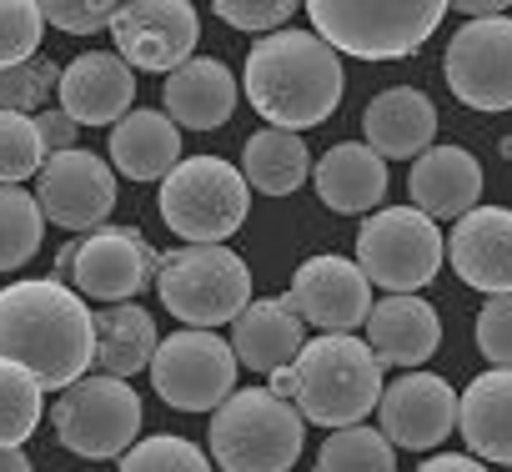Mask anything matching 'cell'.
<instances>
[{
  "label": "cell",
  "mask_w": 512,
  "mask_h": 472,
  "mask_svg": "<svg viewBox=\"0 0 512 472\" xmlns=\"http://www.w3.org/2000/svg\"><path fill=\"white\" fill-rule=\"evenodd\" d=\"M0 362H16L46 392L76 387L96 362V312L56 277L0 287Z\"/></svg>",
  "instance_id": "cell-1"
},
{
  "label": "cell",
  "mask_w": 512,
  "mask_h": 472,
  "mask_svg": "<svg viewBox=\"0 0 512 472\" xmlns=\"http://www.w3.org/2000/svg\"><path fill=\"white\" fill-rule=\"evenodd\" d=\"M241 86L267 126L302 136L342 106L347 71L317 31H277L246 51Z\"/></svg>",
  "instance_id": "cell-2"
},
{
  "label": "cell",
  "mask_w": 512,
  "mask_h": 472,
  "mask_svg": "<svg viewBox=\"0 0 512 472\" xmlns=\"http://www.w3.org/2000/svg\"><path fill=\"white\" fill-rule=\"evenodd\" d=\"M442 16H447L442 0H312L307 6L312 31L337 56L357 61L417 56L437 36Z\"/></svg>",
  "instance_id": "cell-3"
},
{
  "label": "cell",
  "mask_w": 512,
  "mask_h": 472,
  "mask_svg": "<svg viewBox=\"0 0 512 472\" xmlns=\"http://www.w3.org/2000/svg\"><path fill=\"white\" fill-rule=\"evenodd\" d=\"M307 442V417L267 387H236L211 412V457L221 472H292Z\"/></svg>",
  "instance_id": "cell-4"
},
{
  "label": "cell",
  "mask_w": 512,
  "mask_h": 472,
  "mask_svg": "<svg viewBox=\"0 0 512 472\" xmlns=\"http://www.w3.org/2000/svg\"><path fill=\"white\" fill-rule=\"evenodd\" d=\"M382 367L352 332H322L297 352V412L317 427H357L382 402Z\"/></svg>",
  "instance_id": "cell-5"
},
{
  "label": "cell",
  "mask_w": 512,
  "mask_h": 472,
  "mask_svg": "<svg viewBox=\"0 0 512 472\" xmlns=\"http://www.w3.org/2000/svg\"><path fill=\"white\" fill-rule=\"evenodd\" d=\"M156 206H161V221L186 247H226V236H236L246 226L251 186L221 156H186L161 181Z\"/></svg>",
  "instance_id": "cell-6"
},
{
  "label": "cell",
  "mask_w": 512,
  "mask_h": 472,
  "mask_svg": "<svg viewBox=\"0 0 512 472\" xmlns=\"http://www.w3.org/2000/svg\"><path fill=\"white\" fill-rule=\"evenodd\" d=\"M156 297L176 322L216 332L221 322H236L251 307V267L231 247H181L161 257Z\"/></svg>",
  "instance_id": "cell-7"
},
{
  "label": "cell",
  "mask_w": 512,
  "mask_h": 472,
  "mask_svg": "<svg viewBox=\"0 0 512 472\" xmlns=\"http://www.w3.org/2000/svg\"><path fill=\"white\" fill-rule=\"evenodd\" d=\"M447 257V236L417 206H382L357 231V267L387 297H417Z\"/></svg>",
  "instance_id": "cell-8"
},
{
  "label": "cell",
  "mask_w": 512,
  "mask_h": 472,
  "mask_svg": "<svg viewBox=\"0 0 512 472\" xmlns=\"http://www.w3.org/2000/svg\"><path fill=\"white\" fill-rule=\"evenodd\" d=\"M141 397L131 382L106 377V372H86L76 387H66L56 397V437L66 452L86 457V462H121L141 437Z\"/></svg>",
  "instance_id": "cell-9"
},
{
  "label": "cell",
  "mask_w": 512,
  "mask_h": 472,
  "mask_svg": "<svg viewBox=\"0 0 512 472\" xmlns=\"http://www.w3.org/2000/svg\"><path fill=\"white\" fill-rule=\"evenodd\" d=\"M156 267H161V252L136 226H101L56 257V282H66L86 302L121 307V302H136L146 282H156Z\"/></svg>",
  "instance_id": "cell-10"
},
{
  "label": "cell",
  "mask_w": 512,
  "mask_h": 472,
  "mask_svg": "<svg viewBox=\"0 0 512 472\" xmlns=\"http://www.w3.org/2000/svg\"><path fill=\"white\" fill-rule=\"evenodd\" d=\"M236 352L216 332H171L151 357V387L176 412H216L236 392Z\"/></svg>",
  "instance_id": "cell-11"
},
{
  "label": "cell",
  "mask_w": 512,
  "mask_h": 472,
  "mask_svg": "<svg viewBox=\"0 0 512 472\" xmlns=\"http://www.w3.org/2000/svg\"><path fill=\"white\" fill-rule=\"evenodd\" d=\"M447 91L472 111H512V16L467 21L442 51Z\"/></svg>",
  "instance_id": "cell-12"
},
{
  "label": "cell",
  "mask_w": 512,
  "mask_h": 472,
  "mask_svg": "<svg viewBox=\"0 0 512 472\" xmlns=\"http://www.w3.org/2000/svg\"><path fill=\"white\" fill-rule=\"evenodd\" d=\"M111 36H116V56L131 71L171 76L176 66L196 56L201 21H196V6H186V0H126V6H116Z\"/></svg>",
  "instance_id": "cell-13"
},
{
  "label": "cell",
  "mask_w": 512,
  "mask_h": 472,
  "mask_svg": "<svg viewBox=\"0 0 512 472\" xmlns=\"http://www.w3.org/2000/svg\"><path fill=\"white\" fill-rule=\"evenodd\" d=\"M36 201H41L46 221L91 236L116 211V171H111V161H101L86 146L56 151V156H46V166L36 176Z\"/></svg>",
  "instance_id": "cell-14"
},
{
  "label": "cell",
  "mask_w": 512,
  "mask_h": 472,
  "mask_svg": "<svg viewBox=\"0 0 512 472\" xmlns=\"http://www.w3.org/2000/svg\"><path fill=\"white\" fill-rule=\"evenodd\" d=\"M377 417H382L377 432L392 447L432 452L437 442H447V432H457V387L437 372H402L397 382L382 387Z\"/></svg>",
  "instance_id": "cell-15"
},
{
  "label": "cell",
  "mask_w": 512,
  "mask_h": 472,
  "mask_svg": "<svg viewBox=\"0 0 512 472\" xmlns=\"http://www.w3.org/2000/svg\"><path fill=\"white\" fill-rule=\"evenodd\" d=\"M287 302L297 307L302 322H312V327H322V332H352V327H367L372 282L362 277L357 262H347V257H337V252H322V257H307V262L292 272Z\"/></svg>",
  "instance_id": "cell-16"
},
{
  "label": "cell",
  "mask_w": 512,
  "mask_h": 472,
  "mask_svg": "<svg viewBox=\"0 0 512 472\" xmlns=\"http://www.w3.org/2000/svg\"><path fill=\"white\" fill-rule=\"evenodd\" d=\"M447 262L472 292L507 297L512 292V211L472 206L447 236Z\"/></svg>",
  "instance_id": "cell-17"
},
{
  "label": "cell",
  "mask_w": 512,
  "mask_h": 472,
  "mask_svg": "<svg viewBox=\"0 0 512 472\" xmlns=\"http://www.w3.org/2000/svg\"><path fill=\"white\" fill-rule=\"evenodd\" d=\"M56 96L76 126H116L136 111V71L116 51H86L61 71Z\"/></svg>",
  "instance_id": "cell-18"
},
{
  "label": "cell",
  "mask_w": 512,
  "mask_h": 472,
  "mask_svg": "<svg viewBox=\"0 0 512 472\" xmlns=\"http://www.w3.org/2000/svg\"><path fill=\"white\" fill-rule=\"evenodd\" d=\"M367 347L377 367L422 372V362L442 347V317L422 297H382L367 312Z\"/></svg>",
  "instance_id": "cell-19"
},
{
  "label": "cell",
  "mask_w": 512,
  "mask_h": 472,
  "mask_svg": "<svg viewBox=\"0 0 512 472\" xmlns=\"http://www.w3.org/2000/svg\"><path fill=\"white\" fill-rule=\"evenodd\" d=\"M307 347V322L297 317V307L287 297H256L236 322H231V352L241 367L251 372H282L297 367V352Z\"/></svg>",
  "instance_id": "cell-20"
},
{
  "label": "cell",
  "mask_w": 512,
  "mask_h": 472,
  "mask_svg": "<svg viewBox=\"0 0 512 472\" xmlns=\"http://www.w3.org/2000/svg\"><path fill=\"white\" fill-rule=\"evenodd\" d=\"M362 136L382 161H417L432 151L437 136V106L417 86H387L362 111Z\"/></svg>",
  "instance_id": "cell-21"
},
{
  "label": "cell",
  "mask_w": 512,
  "mask_h": 472,
  "mask_svg": "<svg viewBox=\"0 0 512 472\" xmlns=\"http://www.w3.org/2000/svg\"><path fill=\"white\" fill-rule=\"evenodd\" d=\"M412 206L432 221H462L482 196V161L462 146H432L412 161L407 176Z\"/></svg>",
  "instance_id": "cell-22"
},
{
  "label": "cell",
  "mask_w": 512,
  "mask_h": 472,
  "mask_svg": "<svg viewBox=\"0 0 512 472\" xmlns=\"http://www.w3.org/2000/svg\"><path fill=\"white\" fill-rule=\"evenodd\" d=\"M161 106L176 131H216L236 111V76L216 56H191L161 86Z\"/></svg>",
  "instance_id": "cell-23"
},
{
  "label": "cell",
  "mask_w": 512,
  "mask_h": 472,
  "mask_svg": "<svg viewBox=\"0 0 512 472\" xmlns=\"http://www.w3.org/2000/svg\"><path fill=\"white\" fill-rule=\"evenodd\" d=\"M457 432L477 462L512 467V372L492 367L472 377L457 397Z\"/></svg>",
  "instance_id": "cell-24"
},
{
  "label": "cell",
  "mask_w": 512,
  "mask_h": 472,
  "mask_svg": "<svg viewBox=\"0 0 512 472\" xmlns=\"http://www.w3.org/2000/svg\"><path fill=\"white\" fill-rule=\"evenodd\" d=\"M312 186H317L322 206H332L337 216H362V211L382 206V196H387V161L367 141H337L312 166Z\"/></svg>",
  "instance_id": "cell-25"
},
{
  "label": "cell",
  "mask_w": 512,
  "mask_h": 472,
  "mask_svg": "<svg viewBox=\"0 0 512 472\" xmlns=\"http://www.w3.org/2000/svg\"><path fill=\"white\" fill-rule=\"evenodd\" d=\"M111 166L131 181H166L181 166V131L166 111H131L111 126Z\"/></svg>",
  "instance_id": "cell-26"
},
{
  "label": "cell",
  "mask_w": 512,
  "mask_h": 472,
  "mask_svg": "<svg viewBox=\"0 0 512 472\" xmlns=\"http://www.w3.org/2000/svg\"><path fill=\"white\" fill-rule=\"evenodd\" d=\"M161 337L146 307L121 302V307H96V372L106 377H136L141 367H151Z\"/></svg>",
  "instance_id": "cell-27"
},
{
  "label": "cell",
  "mask_w": 512,
  "mask_h": 472,
  "mask_svg": "<svg viewBox=\"0 0 512 472\" xmlns=\"http://www.w3.org/2000/svg\"><path fill=\"white\" fill-rule=\"evenodd\" d=\"M241 176L251 191L262 196H292L307 176H312V156H307V141L297 131H251L246 146H241Z\"/></svg>",
  "instance_id": "cell-28"
},
{
  "label": "cell",
  "mask_w": 512,
  "mask_h": 472,
  "mask_svg": "<svg viewBox=\"0 0 512 472\" xmlns=\"http://www.w3.org/2000/svg\"><path fill=\"white\" fill-rule=\"evenodd\" d=\"M46 236V211L31 191L0 186V272H16L41 252Z\"/></svg>",
  "instance_id": "cell-29"
},
{
  "label": "cell",
  "mask_w": 512,
  "mask_h": 472,
  "mask_svg": "<svg viewBox=\"0 0 512 472\" xmlns=\"http://www.w3.org/2000/svg\"><path fill=\"white\" fill-rule=\"evenodd\" d=\"M317 472H397V447L377 427H337L317 447Z\"/></svg>",
  "instance_id": "cell-30"
},
{
  "label": "cell",
  "mask_w": 512,
  "mask_h": 472,
  "mask_svg": "<svg viewBox=\"0 0 512 472\" xmlns=\"http://www.w3.org/2000/svg\"><path fill=\"white\" fill-rule=\"evenodd\" d=\"M41 412L46 387L16 362H0V447H26V437L41 427Z\"/></svg>",
  "instance_id": "cell-31"
},
{
  "label": "cell",
  "mask_w": 512,
  "mask_h": 472,
  "mask_svg": "<svg viewBox=\"0 0 512 472\" xmlns=\"http://www.w3.org/2000/svg\"><path fill=\"white\" fill-rule=\"evenodd\" d=\"M46 141L36 131V116L21 111H0V186H21L31 176H41L46 166Z\"/></svg>",
  "instance_id": "cell-32"
},
{
  "label": "cell",
  "mask_w": 512,
  "mask_h": 472,
  "mask_svg": "<svg viewBox=\"0 0 512 472\" xmlns=\"http://www.w3.org/2000/svg\"><path fill=\"white\" fill-rule=\"evenodd\" d=\"M41 36H46V16L36 0H0V71L36 61Z\"/></svg>",
  "instance_id": "cell-33"
},
{
  "label": "cell",
  "mask_w": 512,
  "mask_h": 472,
  "mask_svg": "<svg viewBox=\"0 0 512 472\" xmlns=\"http://www.w3.org/2000/svg\"><path fill=\"white\" fill-rule=\"evenodd\" d=\"M116 472H216V467H211V457H206L196 442L161 432V437H141V442L121 457Z\"/></svg>",
  "instance_id": "cell-34"
},
{
  "label": "cell",
  "mask_w": 512,
  "mask_h": 472,
  "mask_svg": "<svg viewBox=\"0 0 512 472\" xmlns=\"http://www.w3.org/2000/svg\"><path fill=\"white\" fill-rule=\"evenodd\" d=\"M61 86V71L56 61L36 56L16 71H0V111H21V116H41L46 111V96Z\"/></svg>",
  "instance_id": "cell-35"
},
{
  "label": "cell",
  "mask_w": 512,
  "mask_h": 472,
  "mask_svg": "<svg viewBox=\"0 0 512 472\" xmlns=\"http://www.w3.org/2000/svg\"><path fill=\"white\" fill-rule=\"evenodd\" d=\"M292 0H216V16L231 31H251V36H277V26L292 21Z\"/></svg>",
  "instance_id": "cell-36"
},
{
  "label": "cell",
  "mask_w": 512,
  "mask_h": 472,
  "mask_svg": "<svg viewBox=\"0 0 512 472\" xmlns=\"http://www.w3.org/2000/svg\"><path fill=\"white\" fill-rule=\"evenodd\" d=\"M477 352L492 367L512 372V292L507 297H487V307L477 312Z\"/></svg>",
  "instance_id": "cell-37"
},
{
  "label": "cell",
  "mask_w": 512,
  "mask_h": 472,
  "mask_svg": "<svg viewBox=\"0 0 512 472\" xmlns=\"http://www.w3.org/2000/svg\"><path fill=\"white\" fill-rule=\"evenodd\" d=\"M41 16L71 36H96V31H111L116 21V0H46Z\"/></svg>",
  "instance_id": "cell-38"
},
{
  "label": "cell",
  "mask_w": 512,
  "mask_h": 472,
  "mask_svg": "<svg viewBox=\"0 0 512 472\" xmlns=\"http://www.w3.org/2000/svg\"><path fill=\"white\" fill-rule=\"evenodd\" d=\"M36 131H41V141H46V151L56 156V151H76V121L61 111V106H46L41 116H36Z\"/></svg>",
  "instance_id": "cell-39"
},
{
  "label": "cell",
  "mask_w": 512,
  "mask_h": 472,
  "mask_svg": "<svg viewBox=\"0 0 512 472\" xmlns=\"http://www.w3.org/2000/svg\"><path fill=\"white\" fill-rule=\"evenodd\" d=\"M417 472H492V467H482L477 457H457V452H442V457L422 462Z\"/></svg>",
  "instance_id": "cell-40"
},
{
  "label": "cell",
  "mask_w": 512,
  "mask_h": 472,
  "mask_svg": "<svg viewBox=\"0 0 512 472\" xmlns=\"http://www.w3.org/2000/svg\"><path fill=\"white\" fill-rule=\"evenodd\" d=\"M267 392H277L282 402H297V367H282V372H272Z\"/></svg>",
  "instance_id": "cell-41"
},
{
  "label": "cell",
  "mask_w": 512,
  "mask_h": 472,
  "mask_svg": "<svg viewBox=\"0 0 512 472\" xmlns=\"http://www.w3.org/2000/svg\"><path fill=\"white\" fill-rule=\"evenodd\" d=\"M0 472H31V457L21 447H0Z\"/></svg>",
  "instance_id": "cell-42"
},
{
  "label": "cell",
  "mask_w": 512,
  "mask_h": 472,
  "mask_svg": "<svg viewBox=\"0 0 512 472\" xmlns=\"http://www.w3.org/2000/svg\"><path fill=\"white\" fill-rule=\"evenodd\" d=\"M502 156H507V161H512V136H502Z\"/></svg>",
  "instance_id": "cell-43"
}]
</instances>
